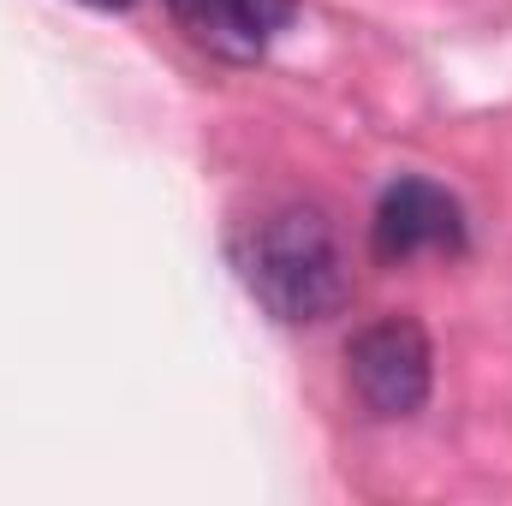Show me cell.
Masks as SVG:
<instances>
[{"mask_svg":"<svg viewBox=\"0 0 512 506\" xmlns=\"http://www.w3.org/2000/svg\"><path fill=\"white\" fill-rule=\"evenodd\" d=\"M239 280L256 304L274 316V322H322L346 304V251L334 239V221L310 203H280V209H262L251 227L239 233Z\"/></svg>","mask_w":512,"mask_h":506,"instance_id":"obj_1","label":"cell"},{"mask_svg":"<svg viewBox=\"0 0 512 506\" xmlns=\"http://www.w3.org/2000/svg\"><path fill=\"white\" fill-rule=\"evenodd\" d=\"M346 381L370 417H382V423L417 417L429 405V387H435V346L411 316H382V322L352 334Z\"/></svg>","mask_w":512,"mask_h":506,"instance_id":"obj_2","label":"cell"},{"mask_svg":"<svg viewBox=\"0 0 512 506\" xmlns=\"http://www.w3.org/2000/svg\"><path fill=\"white\" fill-rule=\"evenodd\" d=\"M376 262L399 268L417 256H459L465 251V209L447 185L435 179H393L370 221Z\"/></svg>","mask_w":512,"mask_h":506,"instance_id":"obj_3","label":"cell"},{"mask_svg":"<svg viewBox=\"0 0 512 506\" xmlns=\"http://www.w3.org/2000/svg\"><path fill=\"white\" fill-rule=\"evenodd\" d=\"M173 18L221 60H256L292 18V0H167Z\"/></svg>","mask_w":512,"mask_h":506,"instance_id":"obj_4","label":"cell"},{"mask_svg":"<svg viewBox=\"0 0 512 506\" xmlns=\"http://www.w3.org/2000/svg\"><path fill=\"white\" fill-rule=\"evenodd\" d=\"M84 6H96V12H126L131 0H84Z\"/></svg>","mask_w":512,"mask_h":506,"instance_id":"obj_5","label":"cell"}]
</instances>
